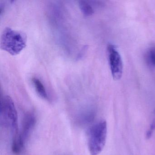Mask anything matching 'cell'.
I'll return each mask as SVG.
<instances>
[{
	"instance_id": "52a82bcc",
	"label": "cell",
	"mask_w": 155,
	"mask_h": 155,
	"mask_svg": "<svg viewBox=\"0 0 155 155\" xmlns=\"http://www.w3.org/2000/svg\"><path fill=\"white\" fill-rule=\"evenodd\" d=\"M79 6L81 12L87 17L91 16L94 13L93 8L87 2L80 1L79 2Z\"/></svg>"
},
{
	"instance_id": "5b68a950",
	"label": "cell",
	"mask_w": 155,
	"mask_h": 155,
	"mask_svg": "<svg viewBox=\"0 0 155 155\" xmlns=\"http://www.w3.org/2000/svg\"><path fill=\"white\" fill-rule=\"evenodd\" d=\"M36 123V117L34 114L28 113L25 116L23 120L22 130L21 133L20 134L21 139L25 144L26 140L32 131Z\"/></svg>"
},
{
	"instance_id": "3957f363",
	"label": "cell",
	"mask_w": 155,
	"mask_h": 155,
	"mask_svg": "<svg viewBox=\"0 0 155 155\" xmlns=\"http://www.w3.org/2000/svg\"><path fill=\"white\" fill-rule=\"evenodd\" d=\"M2 122L12 131L13 137L19 133L17 110L12 99L8 96L2 98L0 106Z\"/></svg>"
},
{
	"instance_id": "8992f818",
	"label": "cell",
	"mask_w": 155,
	"mask_h": 155,
	"mask_svg": "<svg viewBox=\"0 0 155 155\" xmlns=\"http://www.w3.org/2000/svg\"><path fill=\"white\" fill-rule=\"evenodd\" d=\"M32 81L35 89L38 95L44 99H48V97L46 89L41 81L38 79L35 78H32Z\"/></svg>"
},
{
	"instance_id": "6da1fadb",
	"label": "cell",
	"mask_w": 155,
	"mask_h": 155,
	"mask_svg": "<svg viewBox=\"0 0 155 155\" xmlns=\"http://www.w3.org/2000/svg\"><path fill=\"white\" fill-rule=\"evenodd\" d=\"M27 42L25 33L6 28L1 38V48L11 55L16 56L26 48Z\"/></svg>"
},
{
	"instance_id": "7a4b0ae2",
	"label": "cell",
	"mask_w": 155,
	"mask_h": 155,
	"mask_svg": "<svg viewBox=\"0 0 155 155\" xmlns=\"http://www.w3.org/2000/svg\"><path fill=\"white\" fill-rule=\"evenodd\" d=\"M107 121L101 120L91 128L88 135V147L91 155H98L103 150L107 140Z\"/></svg>"
},
{
	"instance_id": "ba28073f",
	"label": "cell",
	"mask_w": 155,
	"mask_h": 155,
	"mask_svg": "<svg viewBox=\"0 0 155 155\" xmlns=\"http://www.w3.org/2000/svg\"><path fill=\"white\" fill-rule=\"evenodd\" d=\"M146 55V59L148 63L151 67L155 68V46L149 48Z\"/></svg>"
},
{
	"instance_id": "277c9868",
	"label": "cell",
	"mask_w": 155,
	"mask_h": 155,
	"mask_svg": "<svg viewBox=\"0 0 155 155\" xmlns=\"http://www.w3.org/2000/svg\"><path fill=\"white\" fill-rule=\"evenodd\" d=\"M108 58L110 71L113 79L118 80L123 73V65L122 58L115 45L110 44L107 48Z\"/></svg>"
}]
</instances>
